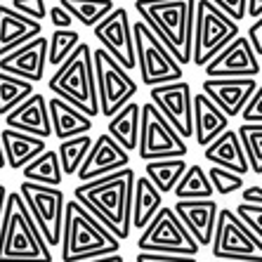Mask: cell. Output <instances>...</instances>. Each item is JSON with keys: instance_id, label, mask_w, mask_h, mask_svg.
Returning a JSON list of instances; mask_svg holds the SVG:
<instances>
[{"instance_id": "6da1fadb", "label": "cell", "mask_w": 262, "mask_h": 262, "mask_svg": "<svg viewBox=\"0 0 262 262\" xmlns=\"http://www.w3.org/2000/svg\"><path fill=\"white\" fill-rule=\"evenodd\" d=\"M135 180L137 175L133 168H123L114 175L76 184L73 199L92 217H97L118 241H125L130 236V227H133Z\"/></svg>"}, {"instance_id": "7a4b0ae2", "label": "cell", "mask_w": 262, "mask_h": 262, "mask_svg": "<svg viewBox=\"0 0 262 262\" xmlns=\"http://www.w3.org/2000/svg\"><path fill=\"white\" fill-rule=\"evenodd\" d=\"M196 3L199 0H135V12L182 67L191 64L194 57Z\"/></svg>"}, {"instance_id": "3957f363", "label": "cell", "mask_w": 262, "mask_h": 262, "mask_svg": "<svg viewBox=\"0 0 262 262\" xmlns=\"http://www.w3.org/2000/svg\"><path fill=\"white\" fill-rule=\"evenodd\" d=\"M52 248L19 191H10L0 222V262H52Z\"/></svg>"}, {"instance_id": "277c9868", "label": "cell", "mask_w": 262, "mask_h": 262, "mask_svg": "<svg viewBox=\"0 0 262 262\" xmlns=\"http://www.w3.org/2000/svg\"><path fill=\"white\" fill-rule=\"evenodd\" d=\"M121 250V241L92 217L76 199L67 201L64 234H61V262H85L106 257Z\"/></svg>"}, {"instance_id": "5b68a950", "label": "cell", "mask_w": 262, "mask_h": 262, "mask_svg": "<svg viewBox=\"0 0 262 262\" xmlns=\"http://www.w3.org/2000/svg\"><path fill=\"white\" fill-rule=\"evenodd\" d=\"M52 95L64 102L73 104L76 109L88 114L90 118L99 116V95L97 80H95V64H92V48L80 43L48 80Z\"/></svg>"}, {"instance_id": "8992f818", "label": "cell", "mask_w": 262, "mask_h": 262, "mask_svg": "<svg viewBox=\"0 0 262 262\" xmlns=\"http://www.w3.org/2000/svg\"><path fill=\"white\" fill-rule=\"evenodd\" d=\"M238 36H241L238 21L227 17L210 0H199L194 19V57H191V64L199 69H206V64H210Z\"/></svg>"}, {"instance_id": "52a82bcc", "label": "cell", "mask_w": 262, "mask_h": 262, "mask_svg": "<svg viewBox=\"0 0 262 262\" xmlns=\"http://www.w3.org/2000/svg\"><path fill=\"white\" fill-rule=\"evenodd\" d=\"M133 36H135L137 69H140L142 83H144L149 90L182 80L184 67L170 55V50L161 43L159 38H156V33H154L142 19L133 24Z\"/></svg>"}, {"instance_id": "ba28073f", "label": "cell", "mask_w": 262, "mask_h": 262, "mask_svg": "<svg viewBox=\"0 0 262 262\" xmlns=\"http://www.w3.org/2000/svg\"><path fill=\"white\" fill-rule=\"evenodd\" d=\"M140 253H159V255H187L196 257L201 246L189 234L184 222L177 217V213L170 206H163L159 215L146 225L137 241Z\"/></svg>"}, {"instance_id": "9c48e42d", "label": "cell", "mask_w": 262, "mask_h": 262, "mask_svg": "<svg viewBox=\"0 0 262 262\" xmlns=\"http://www.w3.org/2000/svg\"><path fill=\"white\" fill-rule=\"evenodd\" d=\"M19 194L29 208L31 217L36 220L38 229L48 241L50 248L61 246V234H64V213H67V196L59 187H45L36 182H21Z\"/></svg>"}, {"instance_id": "30bf717a", "label": "cell", "mask_w": 262, "mask_h": 262, "mask_svg": "<svg viewBox=\"0 0 262 262\" xmlns=\"http://www.w3.org/2000/svg\"><path fill=\"white\" fill-rule=\"evenodd\" d=\"M210 250L217 260L262 262V238L229 208L220 210Z\"/></svg>"}, {"instance_id": "8fae6325", "label": "cell", "mask_w": 262, "mask_h": 262, "mask_svg": "<svg viewBox=\"0 0 262 262\" xmlns=\"http://www.w3.org/2000/svg\"><path fill=\"white\" fill-rule=\"evenodd\" d=\"M92 64H95V80H97L99 114L106 118L116 116L125 104L133 102L137 83L130 78V71H125L104 48L92 50Z\"/></svg>"}, {"instance_id": "7c38bea8", "label": "cell", "mask_w": 262, "mask_h": 262, "mask_svg": "<svg viewBox=\"0 0 262 262\" xmlns=\"http://www.w3.org/2000/svg\"><path fill=\"white\" fill-rule=\"evenodd\" d=\"M187 140L180 137L168 118L151 102L142 104V130L137 154L144 163L161 159H187Z\"/></svg>"}, {"instance_id": "4fadbf2b", "label": "cell", "mask_w": 262, "mask_h": 262, "mask_svg": "<svg viewBox=\"0 0 262 262\" xmlns=\"http://www.w3.org/2000/svg\"><path fill=\"white\" fill-rule=\"evenodd\" d=\"M149 102L168 118V123L180 133L182 140L194 137V95L187 80L151 88Z\"/></svg>"}, {"instance_id": "5bb4252c", "label": "cell", "mask_w": 262, "mask_h": 262, "mask_svg": "<svg viewBox=\"0 0 262 262\" xmlns=\"http://www.w3.org/2000/svg\"><path fill=\"white\" fill-rule=\"evenodd\" d=\"M92 33H95V38L99 40V45H102L125 71L137 69L133 24H130V14L125 7H116L104 21H99V24L92 29Z\"/></svg>"}, {"instance_id": "9a60e30c", "label": "cell", "mask_w": 262, "mask_h": 262, "mask_svg": "<svg viewBox=\"0 0 262 262\" xmlns=\"http://www.w3.org/2000/svg\"><path fill=\"white\" fill-rule=\"evenodd\" d=\"M260 71V59L246 36L232 40L210 64H206V78H255Z\"/></svg>"}, {"instance_id": "2e32d148", "label": "cell", "mask_w": 262, "mask_h": 262, "mask_svg": "<svg viewBox=\"0 0 262 262\" xmlns=\"http://www.w3.org/2000/svg\"><path fill=\"white\" fill-rule=\"evenodd\" d=\"M123 168H130V154L109 133H104L95 140L85 163L80 165L78 180L80 182H92V180H99V177L114 175Z\"/></svg>"}, {"instance_id": "e0dca14e", "label": "cell", "mask_w": 262, "mask_h": 262, "mask_svg": "<svg viewBox=\"0 0 262 262\" xmlns=\"http://www.w3.org/2000/svg\"><path fill=\"white\" fill-rule=\"evenodd\" d=\"M48 48H50L48 36L33 38V40H29L26 45H21V48H17L14 52L3 57V59H0V71L10 73L14 78L29 80V83L36 85L38 80H43V76H45Z\"/></svg>"}, {"instance_id": "ac0fdd59", "label": "cell", "mask_w": 262, "mask_h": 262, "mask_svg": "<svg viewBox=\"0 0 262 262\" xmlns=\"http://www.w3.org/2000/svg\"><path fill=\"white\" fill-rule=\"evenodd\" d=\"M203 95L210 97L229 118L241 116L257 90L255 78H203Z\"/></svg>"}, {"instance_id": "d6986e66", "label": "cell", "mask_w": 262, "mask_h": 262, "mask_svg": "<svg viewBox=\"0 0 262 262\" xmlns=\"http://www.w3.org/2000/svg\"><path fill=\"white\" fill-rule=\"evenodd\" d=\"M7 128L19 130V133L33 135L40 140L52 137V118H50V106L48 97L40 92H33L26 102H21L14 111H10L5 116Z\"/></svg>"}, {"instance_id": "ffe728a7", "label": "cell", "mask_w": 262, "mask_h": 262, "mask_svg": "<svg viewBox=\"0 0 262 262\" xmlns=\"http://www.w3.org/2000/svg\"><path fill=\"white\" fill-rule=\"evenodd\" d=\"M172 210L184 222V227L189 229V234L196 238V244L201 248L203 246H213L220 215V208L213 199H208V201H177L172 206Z\"/></svg>"}, {"instance_id": "44dd1931", "label": "cell", "mask_w": 262, "mask_h": 262, "mask_svg": "<svg viewBox=\"0 0 262 262\" xmlns=\"http://www.w3.org/2000/svg\"><path fill=\"white\" fill-rule=\"evenodd\" d=\"M38 36H43L40 21L19 14L12 5H0V59Z\"/></svg>"}, {"instance_id": "7402d4cb", "label": "cell", "mask_w": 262, "mask_h": 262, "mask_svg": "<svg viewBox=\"0 0 262 262\" xmlns=\"http://www.w3.org/2000/svg\"><path fill=\"white\" fill-rule=\"evenodd\" d=\"M229 130V116L203 92L194 95V140L199 146H210Z\"/></svg>"}, {"instance_id": "603a6c76", "label": "cell", "mask_w": 262, "mask_h": 262, "mask_svg": "<svg viewBox=\"0 0 262 262\" xmlns=\"http://www.w3.org/2000/svg\"><path fill=\"white\" fill-rule=\"evenodd\" d=\"M203 154H206L208 163L217 165V168L238 172V175H246V172L250 170L248 156H246V151H244L238 130H227V133H222L213 144L203 149Z\"/></svg>"}, {"instance_id": "cb8c5ba5", "label": "cell", "mask_w": 262, "mask_h": 262, "mask_svg": "<svg viewBox=\"0 0 262 262\" xmlns=\"http://www.w3.org/2000/svg\"><path fill=\"white\" fill-rule=\"evenodd\" d=\"M50 106V118H52V133L59 142L71 140V137H80V135H90L92 121L88 114H83L80 109H76L73 104L64 102L59 97L48 99Z\"/></svg>"}, {"instance_id": "d4e9b609", "label": "cell", "mask_w": 262, "mask_h": 262, "mask_svg": "<svg viewBox=\"0 0 262 262\" xmlns=\"http://www.w3.org/2000/svg\"><path fill=\"white\" fill-rule=\"evenodd\" d=\"M0 140H3V149H5L7 168H12V170H24L31 161L38 159L48 149L45 140L19 133V130H12V128L0 130Z\"/></svg>"}, {"instance_id": "484cf974", "label": "cell", "mask_w": 262, "mask_h": 262, "mask_svg": "<svg viewBox=\"0 0 262 262\" xmlns=\"http://www.w3.org/2000/svg\"><path fill=\"white\" fill-rule=\"evenodd\" d=\"M140 130H142V104L130 102L125 104L116 116L109 118L106 133L125 149V151H137L140 146Z\"/></svg>"}, {"instance_id": "4316f807", "label": "cell", "mask_w": 262, "mask_h": 262, "mask_svg": "<svg viewBox=\"0 0 262 262\" xmlns=\"http://www.w3.org/2000/svg\"><path fill=\"white\" fill-rule=\"evenodd\" d=\"M161 208H163V194L154 187L146 175L137 177L133 191V227L144 232L146 225L159 215Z\"/></svg>"}, {"instance_id": "83f0119b", "label": "cell", "mask_w": 262, "mask_h": 262, "mask_svg": "<svg viewBox=\"0 0 262 262\" xmlns=\"http://www.w3.org/2000/svg\"><path fill=\"white\" fill-rule=\"evenodd\" d=\"M187 168H189L187 159H161V161H149L144 165V172L161 194H170L184 177Z\"/></svg>"}, {"instance_id": "f1b7e54d", "label": "cell", "mask_w": 262, "mask_h": 262, "mask_svg": "<svg viewBox=\"0 0 262 262\" xmlns=\"http://www.w3.org/2000/svg\"><path fill=\"white\" fill-rule=\"evenodd\" d=\"M26 182L45 184V187H59L64 180V170L59 163V154L57 149H45L38 159H33L24 170H21Z\"/></svg>"}, {"instance_id": "f546056e", "label": "cell", "mask_w": 262, "mask_h": 262, "mask_svg": "<svg viewBox=\"0 0 262 262\" xmlns=\"http://www.w3.org/2000/svg\"><path fill=\"white\" fill-rule=\"evenodd\" d=\"M172 194L177 196V201H208L213 199L215 189L203 165H189Z\"/></svg>"}, {"instance_id": "4dcf8cb0", "label": "cell", "mask_w": 262, "mask_h": 262, "mask_svg": "<svg viewBox=\"0 0 262 262\" xmlns=\"http://www.w3.org/2000/svg\"><path fill=\"white\" fill-rule=\"evenodd\" d=\"M59 5L85 29H95L116 10L114 0H59Z\"/></svg>"}, {"instance_id": "1f68e13d", "label": "cell", "mask_w": 262, "mask_h": 262, "mask_svg": "<svg viewBox=\"0 0 262 262\" xmlns=\"http://www.w3.org/2000/svg\"><path fill=\"white\" fill-rule=\"evenodd\" d=\"M92 144L95 142H92L90 135H80V137H71V140L59 142L57 154H59V163L64 175H78L80 165L85 163Z\"/></svg>"}, {"instance_id": "d6a6232c", "label": "cell", "mask_w": 262, "mask_h": 262, "mask_svg": "<svg viewBox=\"0 0 262 262\" xmlns=\"http://www.w3.org/2000/svg\"><path fill=\"white\" fill-rule=\"evenodd\" d=\"M33 92H36L33 83L14 78L10 73L0 71V116H7L10 111H14L19 104L26 102Z\"/></svg>"}, {"instance_id": "836d02e7", "label": "cell", "mask_w": 262, "mask_h": 262, "mask_svg": "<svg viewBox=\"0 0 262 262\" xmlns=\"http://www.w3.org/2000/svg\"><path fill=\"white\" fill-rule=\"evenodd\" d=\"M83 43L80 33L73 29H55V33L50 36V48H48V64L59 69L69 57L76 52V48Z\"/></svg>"}, {"instance_id": "e575fe53", "label": "cell", "mask_w": 262, "mask_h": 262, "mask_svg": "<svg viewBox=\"0 0 262 262\" xmlns=\"http://www.w3.org/2000/svg\"><path fill=\"white\" fill-rule=\"evenodd\" d=\"M238 137H241L244 151L248 156L250 170L262 175V125L260 123H241Z\"/></svg>"}, {"instance_id": "d590c367", "label": "cell", "mask_w": 262, "mask_h": 262, "mask_svg": "<svg viewBox=\"0 0 262 262\" xmlns=\"http://www.w3.org/2000/svg\"><path fill=\"white\" fill-rule=\"evenodd\" d=\"M208 177H210V184H213L215 194H222V196H229V194H236V191L244 189V175L232 170H225V168H217L213 165L208 170Z\"/></svg>"}, {"instance_id": "8d00e7d4", "label": "cell", "mask_w": 262, "mask_h": 262, "mask_svg": "<svg viewBox=\"0 0 262 262\" xmlns=\"http://www.w3.org/2000/svg\"><path fill=\"white\" fill-rule=\"evenodd\" d=\"M12 7L19 14L33 19V21H43L48 17V5L45 0H12Z\"/></svg>"}, {"instance_id": "74e56055", "label": "cell", "mask_w": 262, "mask_h": 262, "mask_svg": "<svg viewBox=\"0 0 262 262\" xmlns=\"http://www.w3.org/2000/svg\"><path fill=\"white\" fill-rule=\"evenodd\" d=\"M236 215L244 220L246 225L262 238V206H248V203H238Z\"/></svg>"}, {"instance_id": "f35d334b", "label": "cell", "mask_w": 262, "mask_h": 262, "mask_svg": "<svg viewBox=\"0 0 262 262\" xmlns=\"http://www.w3.org/2000/svg\"><path fill=\"white\" fill-rule=\"evenodd\" d=\"M217 10L227 14V17H232L234 21H241L246 17V5H248V0H210Z\"/></svg>"}, {"instance_id": "ab89813d", "label": "cell", "mask_w": 262, "mask_h": 262, "mask_svg": "<svg viewBox=\"0 0 262 262\" xmlns=\"http://www.w3.org/2000/svg\"><path fill=\"white\" fill-rule=\"evenodd\" d=\"M241 116H244V123H260L262 125V85H257L255 95L246 104V109Z\"/></svg>"}, {"instance_id": "60d3db41", "label": "cell", "mask_w": 262, "mask_h": 262, "mask_svg": "<svg viewBox=\"0 0 262 262\" xmlns=\"http://www.w3.org/2000/svg\"><path fill=\"white\" fill-rule=\"evenodd\" d=\"M48 17H50V21H52V26H55V29H71V24H73V17L59 5V3L50 7Z\"/></svg>"}, {"instance_id": "b9f144b4", "label": "cell", "mask_w": 262, "mask_h": 262, "mask_svg": "<svg viewBox=\"0 0 262 262\" xmlns=\"http://www.w3.org/2000/svg\"><path fill=\"white\" fill-rule=\"evenodd\" d=\"M135 262H199L187 255H159V253H137Z\"/></svg>"}, {"instance_id": "7bdbcfd3", "label": "cell", "mask_w": 262, "mask_h": 262, "mask_svg": "<svg viewBox=\"0 0 262 262\" xmlns=\"http://www.w3.org/2000/svg\"><path fill=\"white\" fill-rule=\"evenodd\" d=\"M246 38H248V43H250V48H253V52H255L257 57H262V17L255 19V21L250 24Z\"/></svg>"}, {"instance_id": "ee69618b", "label": "cell", "mask_w": 262, "mask_h": 262, "mask_svg": "<svg viewBox=\"0 0 262 262\" xmlns=\"http://www.w3.org/2000/svg\"><path fill=\"white\" fill-rule=\"evenodd\" d=\"M241 203H248V206H262V184H250V187H246Z\"/></svg>"}, {"instance_id": "f6af8a7d", "label": "cell", "mask_w": 262, "mask_h": 262, "mask_svg": "<svg viewBox=\"0 0 262 262\" xmlns=\"http://www.w3.org/2000/svg\"><path fill=\"white\" fill-rule=\"evenodd\" d=\"M246 17H253V19L262 17V0H248V5H246Z\"/></svg>"}, {"instance_id": "bcb514c9", "label": "cell", "mask_w": 262, "mask_h": 262, "mask_svg": "<svg viewBox=\"0 0 262 262\" xmlns=\"http://www.w3.org/2000/svg\"><path fill=\"white\" fill-rule=\"evenodd\" d=\"M7 187L5 184H0V222H3V213H5V201H7Z\"/></svg>"}, {"instance_id": "7dc6e473", "label": "cell", "mask_w": 262, "mask_h": 262, "mask_svg": "<svg viewBox=\"0 0 262 262\" xmlns=\"http://www.w3.org/2000/svg\"><path fill=\"white\" fill-rule=\"evenodd\" d=\"M85 262H125L123 260L121 253H114V255H106V257H95V260H85Z\"/></svg>"}, {"instance_id": "c3c4849f", "label": "cell", "mask_w": 262, "mask_h": 262, "mask_svg": "<svg viewBox=\"0 0 262 262\" xmlns=\"http://www.w3.org/2000/svg\"><path fill=\"white\" fill-rule=\"evenodd\" d=\"M7 168V159H5V149H3V140H0V170Z\"/></svg>"}]
</instances>
